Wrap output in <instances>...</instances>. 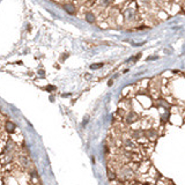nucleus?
I'll return each instance as SVG.
<instances>
[{"label":"nucleus","instance_id":"9d476101","mask_svg":"<svg viewBox=\"0 0 185 185\" xmlns=\"http://www.w3.org/2000/svg\"><path fill=\"white\" fill-rule=\"evenodd\" d=\"M108 85H109V86H112V80H110V81L108 82Z\"/></svg>","mask_w":185,"mask_h":185},{"label":"nucleus","instance_id":"1a4fd4ad","mask_svg":"<svg viewBox=\"0 0 185 185\" xmlns=\"http://www.w3.org/2000/svg\"><path fill=\"white\" fill-rule=\"evenodd\" d=\"M38 74L43 75V74H45V73H44V71H42V69H40V71H38Z\"/></svg>","mask_w":185,"mask_h":185},{"label":"nucleus","instance_id":"f03ea898","mask_svg":"<svg viewBox=\"0 0 185 185\" xmlns=\"http://www.w3.org/2000/svg\"><path fill=\"white\" fill-rule=\"evenodd\" d=\"M15 129H16V126H15L14 123H12V121H7L6 123V131L7 132H14Z\"/></svg>","mask_w":185,"mask_h":185},{"label":"nucleus","instance_id":"7ed1b4c3","mask_svg":"<svg viewBox=\"0 0 185 185\" xmlns=\"http://www.w3.org/2000/svg\"><path fill=\"white\" fill-rule=\"evenodd\" d=\"M86 20L88 21V22H90V23H94L95 22V15L90 12H88V13L86 14Z\"/></svg>","mask_w":185,"mask_h":185},{"label":"nucleus","instance_id":"20e7f679","mask_svg":"<svg viewBox=\"0 0 185 185\" xmlns=\"http://www.w3.org/2000/svg\"><path fill=\"white\" fill-rule=\"evenodd\" d=\"M137 118V115L134 113V112H130L129 115H127V117H126V121L127 123H133V120Z\"/></svg>","mask_w":185,"mask_h":185},{"label":"nucleus","instance_id":"6e6552de","mask_svg":"<svg viewBox=\"0 0 185 185\" xmlns=\"http://www.w3.org/2000/svg\"><path fill=\"white\" fill-rule=\"evenodd\" d=\"M66 56H67V54H64V56H61V58H60V61L65 60V59H66Z\"/></svg>","mask_w":185,"mask_h":185},{"label":"nucleus","instance_id":"f257e3e1","mask_svg":"<svg viewBox=\"0 0 185 185\" xmlns=\"http://www.w3.org/2000/svg\"><path fill=\"white\" fill-rule=\"evenodd\" d=\"M63 8L66 11L67 13H69V14L75 13V7H74L72 4H64V5H63Z\"/></svg>","mask_w":185,"mask_h":185},{"label":"nucleus","instance_id":"0eeeda50","mask_svg":"<svg viewBox=\"0 0 185 185\" xmlns=\"http://www.w3.org/2000/svg\"><path fill=\"white\" fill-rule=\"evenodd\" d=\"M46 89H48V90H54V89H56V88H54V87H53V86H49V87H48V88H46Z\"/></svg>","mask_w":185,"mask_h":185},{"label":"nucleus","instance_id":"39448f33","mask_svg":"<svg viewBox=\"0 0 185 185\" xmlns=\"http://www.w3.org/2000/svg\"><path fill=\"white\" fill-rule=\"evenodd\" d=\"M102 66H103L102 63H100V64H92V65H90V68L92 69H98V68H101Z\"/></svg>","mask_w":185,"mask_h":185},{"label":"nucleus","instance_id":"423d86ee","mask_svg":"<svg viewBox=\"0 0 185 185\" xmlns=\"http://www.w3.org/2000/svg\"><path fill=\"white\" fill-rule=\"evenodd\" d=\"M159 57L158 56H153V57H150V58H148V60H155V59H158Z\"/></svg>","mask_w":185,"mask_h":185}]
</instances>
